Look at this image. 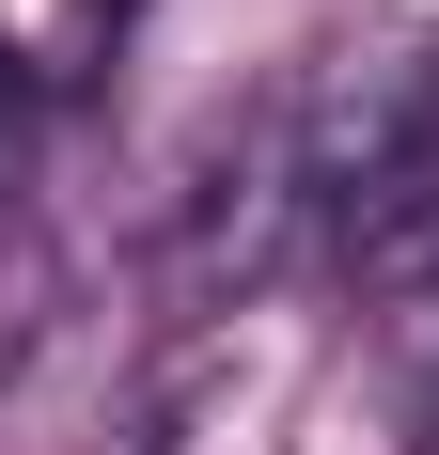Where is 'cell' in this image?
<instances>
[{
  "mask_svg": "<svg viewBox=\"0 0 439 455\" xmlns=\"http://www.w3.org/2000/svg\"><path fill=\"white\" fill-rule=\"evenodd\" d=\"M32 126V63H16V32H0V141Z\"/></svg>",
  "mask_w": 439,
  "mask_h": 455,
  "instance_id": "6da1fadb",
  "label": "cell"
}]
</instances>
